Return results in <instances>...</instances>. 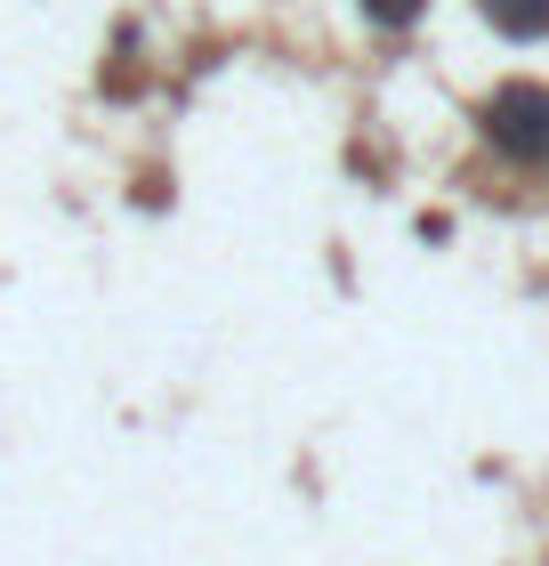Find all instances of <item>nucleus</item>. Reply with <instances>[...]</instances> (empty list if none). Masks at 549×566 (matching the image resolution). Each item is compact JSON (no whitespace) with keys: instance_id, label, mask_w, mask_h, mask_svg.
<instances>
[{"instance_id":"2","label":"nucleus","mask_w":549,"mask_h":566,"mask_svg":"<svg viewBox=\"0 0 549 566\" xmlns=\"http://www.w3.org/2000/svg\"><path fill=\"white\" fill-rule=\"evenodd\" d=\"M477 17L502 41H549V0H477Z\"/></svg>"},{"instance_id":"1","label":"nucleus","mask_w":549,"mask_h":566,"mask_svg":"<svg viewBox=\"0 0 549 566\" xmlns=\"http://www.w3.org/2000/svg\"><path fill=\"white\" fill-rule=\"evenodd\" d=\"M477 130H485V146L502 154V163H517V170H549V90H541V82L493 90L485 114H477Z\"/></svg>"},{"instance_id":"3","label":"nucleus","mask_w":549,"mask_h":566,"mask_svg":"<svg viewBox=\"0 0 549 566\" xmlns=\"http://www.w3.org/2000/svg\"><path fill=\"white\" fill-rule=\"evenodd\" d=\"M356 9L372 17V24H388V33H412V24L429 17V0H356Z\"/></svg>"}]
</instances>
